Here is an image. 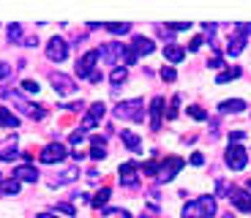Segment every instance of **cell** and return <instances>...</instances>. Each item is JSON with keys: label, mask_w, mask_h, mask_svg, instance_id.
<instances>
[{"label": "cell", "mask_w": 251, "mask_h": 218, "mask_svg": "<svg viewBox=\"0 0 251 218\" xmlns=\"http://www.w3.org/2000/svg\"><path fill=\"white\" fill-rule=\"evenodd\" d=\"M164 57H167L169 63H180L183 57H186V49H183L180 44H167V47H164Z\"/></svg>", "instance_id": "ac0fdd59"}, {"label": "cell", "mask_w": 251, "mask_h": 218, "mask_svg": "<svg viewBox=\"0 0 251 218\" xmlns=\"http://www.w3.org/2000/svg\"><path fill=\"white\" fill-rule=\"evenodd\" d=\"M249 188H251V177H249Z\"/></svg>", "instance_id": "7dc6e473"}, {"label": "cell", "mask_w": 251, "mask_h": 218, "mask_svg": "<svg viewBox=\"0 0 251 218\" xmlns=\"http://www.w3.org/2000/svg\"><path fill=\"white\" fill-rule=\"evenodd\" d=\"M126 76H128V71H126V68H115V71L109 74V82H112V85H123Z\"/></svg>", "instance_id": "f1b7e54d"}, {"label": "cell", "mask_w": 251, "mask_h": 218, "mask_svg": "<svg viewBox=\"0 0 251 218\" xmlns=\"http://www.w3.org/2000/svg\"><path fill=\"white\" fill-rule=\"evenodd\" d=\"M224 218H235V216H230V213H227V216H224Z\"/></svg>", "instance_id": "bcb514c9"}, {"label": "cell", "mask_w": 251, "mask_h": 218, "mask_svg": "<svg viewBox=\"0 0 251 218\" xmlns=\"http://www.w3.org/2000/svg\"><path fill=\"white\" fill-rule=\"evenodd\" d=\"M175 76H178V74H175L172 66H164V68H161V79H164V82H175Z\"/></svg>", "instance_id": "d6a6232c"}, {"label": "cell", "mask_w": 251, "mask_h": 218, "mask_svg": "<svg viewBox=\"0 0 251 218\" xmlns=\"http://www.w3.org/2000/svg\"><path fill=\"white\" fill-rule=\"evenodd\" d=\"M77 177H79V169L74 166V169H66V172H60L57 177H52V180H49V185H52V188H60V185L71 183V180H77Z\"/></svg>", "instance_id": "2e32d148"}, {"label": "cell", "mask_w": 251, "mask_h": 218, "mask_svg": "<svg viewBox=\"0 0 251 218\" xmlns=\"http://www.w3.org/2000/svg\"><path fill=\"white\" fill-rule=\"evenodd\" d=\"M221 63H224V60L216 54V57H210V63H208V66H210V68H221Z\"/></svg>", "instance_id": "b9f144b4"}, {"label": "cell", "mask_w": 251, "mask_h": 218, "mask_svg": "<svg viewBox=\"0 0 251 218\" xmlns=\"http://www.w3.org/2000/svg\"><path fill=\"white\" fill-rule=\"evenodd\" d=\"M123 63L126 66H134V63H137V52H134L128 44H126V49H123Z\"/></svg>", "instance_id": "4dcf8cb0"}, {"label": "cell", "mask_w": 251, "mask_h": 218, "mask_svg": "<svg viewBox=\"0 0 251 218\" xmlns=\"http://www.w3.org/2000/svg\"><path fill=\"white\" fill-rule=\"evenodd\" d=\"M49 82H52V88H55L60 95H69V93L77 90V85H74L69 76H63V74H52V76H49Z\"/></svg>", "instance_id": "4fadbf2b"}, {"label": "cell", "mask_w": 251, "mask_h": 218, "mask_svg": "<svg viewBox=\"0 0 251 218\" xmlns=\"http://www.w3.org/2000/svg\"><path fill=\"white\" fill-rule=\"evenodd\" d=\"M82 139H85V134H82V131H74V134H71V139H69V142L74 145V147H79V142H82Z\"/></svg>", "instance_id": "f35d334b"}, {"label": "cell", "mask_w": 251, "mask_h": 218, "mask_svg": "<svg viewBox=\"0 0 251 218\" xmlns=\"http://www.w3.org/2000/svg\"><path fill=\"white\" fill-rule=\"evenodd\" d=\"M22 90H25V93H38V90H41V88H38V82H33V79H25V82H22Z\"/></svg>", "instance_id": "1f68e13d"}, {"label": "cell", "mask_w": 251, "mask_h": 218, "mask_svg": "<svg viewBox=\"0 0 251 218\" xmlns=\"http://www.w3.org/2000/svg\"><path fill=\"white\" fill-rule=\"evenodd\" d=\"M14 142H17V139L11 136V142H6V145H3V150H0V158H3V161H14V158L19 156V153L14 150Z\"/></svg>", "instance_id": "603a6c76"}, {"label": "cell", "mask_w": 251, "mask_h": 218, "mask_svg": "<svg viewBox=\"0 0 251 218\" xmlns=\"http://www.w3.org/2000/svg\"><path fill=\"white\" fill-rule=\"evenodd\" d=\"M251 36V22H243V25H237L235 27V36L230 38V44H227V54L230 57H237V54L243 52L246 47V38Z\"/></svg>", "instance_id": "3957f363"}, {"label": "cell", "mask_w": 251, "mask_h": 218, "mask_svg": "<svg viewBox=\"0 0 251 218\" xmlns=\"http://www.w3.org/2000/svg\"><path fill=\"white\" fill-rule=\"evenodd\" d=\"M159 169H161V166H159L156 161H147V164H142V172H145V175H159Z\"/></svg>", "instance_id": "836d02e7"}, {"label": "cell", "mask_w": 251, "mask_h": 218, "mask_svg": "<svg viewBox=\"0 0 251 218\" xmlns=\"http://www.w3.org/2000/svg\"><path fill=\"white\" fill-rule=\"evenodd\" d=\"M112 218H131V213H126V210H115V213H112Z\"/></svg>", "instance_id": "7bdbcfd3"}, {"label": "cell", "mask_w": 251, "mask_h": 218, "mask_svg": "<svg viewBox=\"0 0 251 218\" xmlns=\"http://www.w3.org/2000/svg\"><path fill=\"white\" fill-rule=\"evenodd\" d=\"M90 156L96 158V161L107 158V142H104V139H98V136H93V142H90Z\"/></svg>", "instance_id": "7402d4cb"}, {"label": "cell", "mask_w": 251, "mask_h": 218, "mask_svg": "<svg viewBox=\"0 0 251 218\" xmlns=\"http://www.w3.org/2000/svg\"><path fill=\"white\" fill-rule=\"evenodd\" d=\"M8 74H11V66H8V63H0V79L8 76Z\"/></svg>", "instance_id": "60d3db41"}, {"label": "cell", "mask_w": 251, "mask_h": 218, "mask_svg": "<svg viewBox=\"0 0 251 218\" xmlns=\"http://www.w3.org/2000/svg\"><path fill=\"white\" fill-rule=\"evenodd\" d=\"M240 76V68H227V71H221V74L216 76L218 85H224V82H230V79H237Z\"/></svg>", "instance_id": "484cf974"}, {"label": "cell", "mask_w": 251, "mask_h": 218, "mask_svg": "<svg viewBox=\"0 0 251 218\" xmlns=\"http://www.w3.org/2000/svg\"><path fill=\"white\" fill-rule=\"evenodd\" d=\"M104 109H107V107H104L101 101H96V104H93V107L88 109V115H85L82 128H79V131H90V128H96L98 123L104 120Z\"/></svg>", "instance_id": "9c48e42d"}, {"label": "cell", "mask_w": 251, "mask_h": 218, "mask_svg": "<svg viewBox=\"0 0 251 218\" xmlns=\"http://www.w3.org/2000/svg\"><path fill=\"white\" fill-rule=\"evenodd\" d=\"M131 49L137 54H150L156 49V44L150 38H145V36H134V41H131Z\"/></svg>", "instance_id": "9a60e30c"}, {"label": "cell", "mask_w": 251, "mask_h": 218, "mask_svg": "<svg viewBox=\"0 0 251 218\" xmlns=\"http://www.w3.org/2000/svg\"><path fill=\"white\" fill-rule=\"evenodd\" d=\"M191 27V22H169L167 30H188Z\"/></svg>", "instance_id": "d590c367"}, {"label": "cell", "mask_w": 251, "mask_h": 218, "mask_svg": "<svg viewBox=\"0 0 251 218\" xmlns=\"http://www.w3.org/2000/svg\"><path fill=\"white\" fill-rule=\"evenodd\" d=\"M17 126H19V117L11 115V109L0 107V128H17Z\"/></svg>", "instance_id": "44dd1931"}, {"label": "cell", "mask_w": 251, "mask_h": 218, "mask_svg": "<svg viewBox=\"0 0 251 218\" xmlns=\"http://www.w3.org/2000/svg\"><path fill=\"white\" fill-rule=\"evenodd\" d=\"M107 30L115 33V36H123V33L131 30V22H107Z\"/></svg>", "instance_id": "cb8c5ba5"}, {"label": "cell", "mask_w": 251, "mask_h": 218, "mask_svg": "<svg viewBox=\"0 0 251 218\" xmlns=\"http://www.w3.org/2000/svg\"><path fill=\"white\" fill-rule=\"evenodd\" d=\"M101 79H104V76H101V71H93V76H90V82H93V85H98Z\"/></svg>", "instance_id": "ee69618b"}, {"label": "cell", "mask_w": 251, "mask_h": 218, "mask_svg": "<svg viewBox=\"0 0 251 218\" xmlns=\"http://www.w3.org/2000/svg\"><path fill=\"white\" fill-rule=\"evenodd\" d=\"M109 194H112L109 188H101V191L96 194V197L90 199V204H93V207H104V204H107V199H109Z\"/></svg>", "instance_id": "4316f807"}, {"label": "cell", "mask_w": 251, "mask_h": 218, "mask_svg": "<svg viewBox=\"0 0 251 218\" xmlns=\"http://www.w3.org/2000/svg\"><path fill=\"white\" fill-rule=\"evenodd\" d=\"M0 191H3L6 197H11V194H19V180H17V177H11V180H3V183H0Z\"/></svg>", "instance_id": "d4e9b609"}, {"label": "cell", "mask_w": 251, "mask_h": 218, "mask_svg": "<svg viewBox=\"0 0 251 218\" xmlns=\"http://www.w3.org/2000/svg\"><path fill=\"white\" fill-rule=\"evenodd\" d=\"M14 177L17 180H25V183H36V180H38V169H36V166H19V169L14 172Z\"/></svg>", "instance_id": "d6986e66"}, {"label": "cell", "mask_w": 251, "mask_h": 218, "mask_svg": "<svg viewBox=\"0 0 251 218\" xmlns=\"http://www.w3.org/2000/svg\"><path fill=\"white\" fill-rule=\"evenodd\" d=\"M183 164H186V161H183L180 156H169L167 161L161 164V169H159V180H161V183H167V180H172V177L183 169Z\"/></svg>", "instance_id": "8992f818"}, {"label": "cell", "mask_w": 251, "mask_h": 218, "mask_svg": "<svg viewBox=\"0 0 251 218\" xmlns=\"http://www.w3.org/2000/svg\"><path fill=\"white\" fill-rule=\"evenodd\" d=\"M120 139L126 142V147L131 150V153H142V139L134 131H120Z\"/></svg>", "instance_id": "e0dca14e"}, {"label": "cell", "mask_w": 251, "mask_h": 218, "mask_svg": "<svg viewBox=\"0 0 251 218\" xmlns=\"http://www.w3.org/2000/svg\"><path fill=\"white\" fill-rule=\"evenodd\" d=\"M66 54H69V47H66V41L63 38H49V44H47V57L49 60H55V63H63L66 60Z\"/></svg>", "instance_id": "30bf717a"}, {"label": "cell", "mask_w": 251, "mask_h": 218, "mask_svg": "<svg viewBox=\"0 0 251 218\" xmlns=\"http://www.w3.org/2000/svg\"><path fill=\"white\" fill-rule=\"evenodd\" d=\"M126 44H118V41H109V44H104V47L98 49V57L107 63V66H115L118 63V57L123 54Z\"/></svg>", "instance_id": "ba28073f"}, {"label": "cell", "mask_w": 251, "mask_h": 218, "mask_svg": "<svg viewBox=\"0 0 251 218\" xmlns=\"http://www.w3.org/2000/svg\"><path fill=\"white\" fill-rule=\"evenodd\" d=\"M230 202L240 213H251V194L246 188H230Z\"/></svg>", "instance_id": "8fae6325"}, {"label": "cell", "mask_w": 251, "mask_h": 218, "mask_svg": "<svg viewBox=\"0 0 251 218\" xmlns=\"http://www.w3.org/2000/svg\"><path fill=\"white\" fill-rule=\"evenodd\" d=\"M55 210L66 213V216H74V213H77V207H74V204H69V202H63V204H57Z\"/></svg>", "instance_id": "e575fe53"}, {"label": "cell", "mask_w": 251, "mask_h": 218, "mask_svg": "<svg viewBox=\"0 0 251 218\" xmlns=\"http://www.w3.org/2000/svg\"><path fill=\"white\" fill-rule=\"evenodd\" d=\"M186 112H188L191 117H194V120H208V112H205L202 107H197V104H194V107H188Z\"/></svg>", "instance_id": "f546056e"}, {"label": "cell", "mask_w": 251, "mask_h": 218, "mask_svg": "<svg viewBox=\"0 0 251 218\" xmlns=\"http://www.w3.org/2000/svg\"><path fill=\"white\" fill-rule=\"evenodd\" d=\"M224 161H227V166H230L232 172H240V169H246L249 153H246V147H240V145H230V147H227V156H224Z\"/></svg>", "instance_id": "277c9868"}, {"label": "cell", "mask_w": 251, "mask_h": 218, "mask_svg": "<svg viewBox=\"0 0 251 218\" xmlns=\"http://www.w3.org/2000/svg\"><path fill=\"white\" fill-rule=\"evenodd\" d=\"M202 44H205V38H202V36H197V38L188 41V49H191V52H197V49L202 47Z\"/></svg>", "instance_id": "74e56055"}, {"label": "cell", "mask_w": 251, "mask_h": 218, "mask_svg": "<svg viewBox=\"0 0 251 218\" xmlns=\"http://www.w3.org/2000/svg\"><path fill=\"white\" fill-rule=\"evenodd\" d=\"M178 107H180V98H172V107H169V112H167L169 120H175V117H178Z\"/></svg>", "instance_id": "8d00e7d4"}, {"label": "cell", "mask_w": 251, "mask_h": 218, "mask_svg": "<svg viewBox=\"0 0 251 218\" xmlns=\"http://www.w3.org/2000/svg\"><path fill=\"white\" fill-rule=\"evenodd\" d=\"M98 63V49H90V52H85L77 63V76H85V79H90L93 76V66Z\"/></svg>", "instance_id": "52a82bcc"}, {"label": "cell", "mask_w": 251, "mask_h": 218, "mask_svg": "<svg viewBox=\"0 0 251 218\" xmlns=\"http://www.w3.org/2000/svg\"><path fill=\"white\" fill-rule=\"evenodd\" d=\"M115 115L123 117V120H134V123H142L145 120V104L142 98H131V101H120L115 107Z\"/></svg>", "instance_id": "7a4b0ae2"}, {"label": "cell", "mask_w": 251, "mask_h": 218, "mask_svg": "<svg viewBox=\"0 0 251 218\" xmlns=\"http://www.w3.org/2000/svg\"><path fill=\"white\" fill-rule=\"evenodd\" d=\"M224 112V115H237V112H243L246 109V101H240V98H232V101H221V107H218Z\"/></svg>", "instance_id": "ffe728a7"}, {"label": "cell", "mask_w": 251, "mask_h": 218, "mask_svg": "<svg viewBox=\"0 0 251 218\" xmlns=\"http://www.w3.org/2000/svg\"><path fill=\"white\" fill-rule=\"evenodd\" d=\"M137 172H140L137 161L120 164V185H134V183H137Z\"/></svg>", "instance_id": "7c38bea8"}, {"label": "cell", "mask_w": 251, "mask_h": 218, "mask_svg": "<svg viewBox=\"0 0 251 218\" xmlns=\"http://www.w3.org/2000/svg\"><path fill=\"white\" fill-rule=\"evenodd\" d=\"M38 218H57V216H52V213H41Z\"/></svg>", "instance_id": "f6af8a7d"}, {"label": "cell", "mask_w": 251, "mask_h": 218, "mask_svg": "<svg viewBox=\"0 0 251 218\" xmlns=\"http://www.w3.org/2000/svg\"><path fill=\"white\" fill-rule=\"evenodd\" d=\"M216 216V199L213 197H199L183 207V218H213Z\"/></svg>", "instance_id": "6da1fadb"}, {"label": "cell", "mask_w": 251, "mask_h": 218, "mask_svg": "<svg viewBox=\"0 0 251 218\" xmlns=\"http://www.w3.org/2000/svg\"><path fill=\"white\" fill-rule=\"evenodd\" d=\"M150 115H153L150 128H153V131H161V115H164V98H161V95H156L153 101H150Z\"/></svg>", "instance_id": "5bb4252c"}, {"label": "cell", "mask_w": 251, "mask_h": 218, "mask_svg": "<svg viewBox=\"0 0 251 218\" xmlns=\"http://www.w3.org/2000/svg\"><path fill=\"white\" fill-rule=\"evenodd\" d=\"M66 156H71V153H69L66 147H63L60 142H49L47 147H44L41 153H38V158H41L44 164H57V161H63Z\"/></svg>", "instance_id": "5b68a950"}, {"label": "cell", "mask_w": 251, "mask_h": 218, "mask_svg": "<svg viewBox=\"0 0 251 218\" xmlns=\"http://www.w3.org/2000/svg\"><path fill=\"white\" fill-rule=\"evenodd\" d=\"M8 41H11V44H19L22 41V25H8Z\"/></svg>", "instance_id": "83f0119b"}, {"label": "cell", "mask_w": 251, "mask_h": 218, "mask_svg": "<svg viewBox=\"0 0 251 218\" xmlns=\"http://www.w3.org/2000/svg\"><path fill=\"white\" fill-rule=\"evenodd\" d=\"M191 164H194V166H202V164H205V156H202V153H194V156H191Z\"/></svg>", "instance_id": "ab89813d"}]
</instances>
